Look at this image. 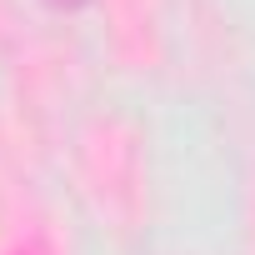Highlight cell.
I'll return each mask as SVG.
<instances>
[{
    "instance_id": "obj_1",
    "label": "cell",
    "mask_w": 255,
    "mask_h": 255,
    "mask_svg": "<svg viewBox=\"0 0 255 255\" xmlns=\"http://www.w3.org/2000/svg\"><path fill=\"white\" fill-rule=\"evenodd\" d=\"M50 5H65V10H75V5H90V0H50Z\"/></svg>"
}]
</instances>
